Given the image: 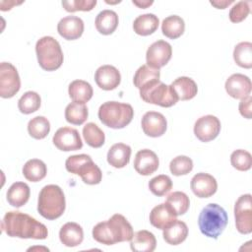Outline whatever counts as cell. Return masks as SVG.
Wrapping results in <instances>:
<instances>
[{
	"mask_svg": "<svg viewBox=\"0 0 252 252\" xmlns=\"http://www.w3.org/2000/svg\"><path fill=\"white\" fill-rule=\"evenodd\" d=\"M1 229L11 237L45 239L48 235V230L43 223L19 211L5 214L1 222Z\"/></svg>",
	"mask_w": 252,
	"mask_h": 252,
	"instance_id": "6da1fadb",
	"label": "cell"
},
{
	"mask_svg": "<svg viewBox=\"0 0 252 252\" xmlns=\"http://www.w3.org/2000/svg\"><path fill=\"white\" fill-rule=\"evenodd\" d=\"M134 234L133 227L126 218L120 214L113 215L106 221L98 222L93 228V237L104 245L130 241Z\"/></svg>",
	"mask_w": 252,
	"mask_h": 252,
	"instance_id": "7a4b0ae2",
	"label": "cell"
},
{
	"mask_svg": "<svg viewBox=\"0 0 252 252\" xmlns=\"http://www.w3.org/2000/svg\"><path fill=\"white\" fill-rule=\"evenodd\" d=\"M228 221L225 210L218 204L211 203L204 207L198 218L200 231L207 237L218 239Z\"/></svg>",
	"mask_w": 252,
	"mask_h": 252,
	"instance_id": "3957f363",
	"label": "cell"
},
{
	"mask_svg": "<svg viewBox=\"0 0 252 252\" xmlns=\"http://www.w3.org/2000/svg\"><path fill=\"white\" fill-rule=\"evenodd\" d=\"M66 202L63 190L55 184L44 186L38 195L37 211L44 219L56 220L65 211Z\"/></svg>",
	"mask_w": 252,
	"mask_h": 252,
	"instance_id": "277c9868",
	"label": "cell"
},
{
	"mask_svg": "<svg viewBox=\"0 0 252 252\" xmlns=\"http://www.w3.org/2000/svg\"><path fill=\"white\" fill-rule=\"evenodd\" d=\"M97 114L105 126L112 129H122L132 121L134 110L128 103L106 101L99 106Z\"/></svg>",
	"mask_w": 252,
	"mask_h": 252,
	"instance_id": "5b68a950",
	"label": "cell"
},
{
	"mask_svg": "<svg viewBox=\"0 0 252 252\" xmlns=\"http://www.w3.org/2000/svg\"><path fill=\"white\" fill-rule=\"evenodd\" d=\"M35 52L39 66L45 71H55L63 63L61 46L52 36L39 38L35 44Z\"/></svg>",
	"mask_w": 252,
	"mask_h": 252,
	"instance_id": "8992f818",
	"label": "cell"
},
{
	"mask_svg": "<svg viewBox=\"0 0 252 252\" xmlns=\"http://www.w3.org/2000/svg\"><path fill=\"white\" fill-rule=\"evenodd\" d=\"M65 166L67 171L80 175L86 184L95 185L101 181L102 172L89 155L71 156L66 159Z\"/></svg>",
	"mask_w": 252,
	"mask_h": 252,
	"instance_id": "52a82bcc",
	"label": "cell"
},
{
	"mask_svg": "<svg viewBox=\"0 0 252 252\" xmlns=\"http://www.w3.org/2000/svg\"><path fill=\"white\" fill-rule=\"evenodd\" d=\"M140 96L144 101L161 107H170L179 100L172 87L160 81L140 90Z\"/></svg>",
	"mask_w": 252,
	"mask_h": 252,
	"instance_id": "ba28073f",
	"label": "cell"
},
{
	"mask_svg": "<svg viewBox=\"0 0 252 252\" xmlns=\"http://www.w3.org/2000/svg\"><path fill=\"white\" fill-rule=\"evenodd\" d=\"M21 88V80L16 67L9 62L0 64V96L13 97Z\"/></svg>",
	"mask_w": 252,
	"mask_h": 252,
	"instance_id": "9c48e42d",
	"label": "cell"
},
{
	"mask_svg": "<svg viewBox=\"0 0 252 252\" xmlns=\"http://www.w3.org/2000/svg\"><path fill=\"white\" fill-rule=\"evenodd\" d=\"M235 225L238 232L249 234L252 232V202L251 195H241L234 205Z\"/></svg>",
	"mask_w": 252,
	"mask_h": 252,
	"instance_id": "30bf717a",
	"label": "cell"
},
{
	"mask_svg": "<svg viewBox=\"0 0 252 252\" xmlns=\"http://www.w3.org/2000/svg\"><path fill=\"white\" fill-rule=\"evenodd\" d=\"M172 55L171 45L165 40H157L150 45L146 53L147 65L158 69L168 63Z\"/></svg>",
	"mask_w": 252,
	"mask_h": 252,
	"instance_id": "8fae6325",
	"label": "cell"
},
{
	"mask_svg": "<svg viewBox=\"0 0 252 252\" xmlns=\"http://www.w3.org/2000/svg\"><path fill=\"white\" fill-rule=\"evenodd\" d=\"M52 141L58 150L64 152L77 151L83 148V142L78 130L71 127L59 128L55 132Z\"/></svg>",
	"mask_w": 252,
	"mask_h": 252,
	"instance_id": "7c38bea8",
	"label": "cell"
},
{
	"mask_svg": "<svg viewBox=\"0 0 252 252\" xmlns=\"http://www.w3.org/2000/svg\"><path fill=\"white\" fill-rule=\"evenodd\" d=\"M220 131V121L214 115H205L197 119L194 134L201 142H209L218 137Z\"/></svg>",
	"mask_w": 252,
	"mask_h": 252,
	"instance_id": "4fadbf2b",
	"label": "cell"
},
{
	"mask_svg": "<svg viewBox=\"0 0 252 252\" xmlns=\"http://www.w3.org/2000/svg\"><path fill=\"white\" fill-rule=\"evenodd\" d=\"M142 129L144 133L153 138L162 136L167 128V121L163 114L157 111H148L142 118Z\"/></svg>",
	"mask_w": 252,
	"mask_h": 252,
	"instance_id": "5bb4252c",
	"label": "cell"
},
{
	"mask_svg": "<svg viewBox=\"0 0 252 252\" xmlns=\"http://www.w3.org/2000/svg\"><path fill=\"white\" fill-rule=\"evenodd\" d=\"M190 187L197 197L209 198L217 192L218 183L213 175L205 172H199L192 177Z\"/></svg>",
	"mask_w": 252,
	"mask_h": 252,
	"instance_id": "9a60e30c",
	"label": "cell"
},
{
	"mask_svg": "<svg viewBox=\"0 0 252 252\" xmlns=\"http://www.w3.org/2000/svg\"><path fill=\"white\" fill-rule=\"evenodd\" d=\"M225 91L233 98L242 99L251 93V81L243 74H232L225 81Z\"/></svg>",
	"mask_w": 252,
	"mask_h": 252,
	"instance_id": "2e32d148",
	"label": "cell"
},
{
	"mask_svg": "<svg viewBox=\"0 0 252 252\" xmlns=\"http://www.w3.org/2000/svg\"><path fill=\"white\" fill-rule=\"evenodd\" d=\"M94 81L100 89L111 91L119 86L121 75L118 69L114 66L102 65L96 69L94 73Z\"/></svg>",
	"mask_w": 252,
	"mask_h": 252,
	"instance_id": "e0dca14e",
	"label": "cell"
},
{
	"mask_svg": "<svg viewBox=\"0 0 252 252\" xmlns=\"http://www.w3.org/2000/svg\"><path fill=\"white\" fill-rule=\"evenodd\" d=\"M159 160L157 154L149 149L139 151L134 159L135 170L144 176L151 175L158 168Z\"/></svg>",
	"mask_w": 252,
	"mask_h": 252,
	"instance_id": "ac0fdd59",
	"label": "cell"
},
{
	"mask_svg": "<svg viewBox=\"0 0 252 252\" xmlns=\"http://www.w3.org/2000/svg\"><path fill=\"white\" fill-rule=\"evenodd\" d=\"M57 32L67 40L77 39L83 34L84 22L77 16L64 17L57 25Z\"/></svg>",
	"mask_w": 252,
	"mask_h": 252,
	"instance_id": "d6986e66",
	"label": "cell"
},
{
	"mask_svg": "<svg viewBox=\"0 0 252 252\" xmlns=\"http://www.w3.org/2000/svg\"><path fill=\"white\" fill-rule=\"evenodd\" d=\"M176 217V214L171 210V208L166 203H162L156 206L151 211L150 222L153 226L158 229H163L174 221Z\"/></svg>",
	"mask_w": 252,
	"mask_h": 252,
	"instance_id": "ffe728a7",
	"label": "cell"
},
{
	"mask_svg": "<svg viewBox=\"0 0 252 252\" xmlns=\"http://www.w3.org/2000/svg\"><path fill=\"white\" fill-rule=\"evenodd\" d=\"M59 238L62 244L67 247H75L80 245L84 239V231L82 226L73 221L66 222L59 231Z\"/></svg>",
	"mask_w": 252,
	"mask_h": 252,
	"instance_id": "44dd1931",
	"label": "cell"
},
{
	"mask_svg": "<svg viewBox=\"0 0 252 252\" xmlns=\"http://www.w3.org/2000/svg\"><path fill=\"white\" fill-rule=\"evenodd\" d=\"M131 148L123 143H117L110 147L107 153V162L115 168L126 166L130 160Z\"/></svg>",
	"mask_w": 252,
	"mask_h": 252,
	"instance_id": "7402d4cb",
	"label": "cell"
},
{
	"mask_svg": "<svg viewBox=\"0 0 252 252\" xmlns=\"http://www.w3.org/2000/svg\"><path fill=\"white\" fill-rule=\"evenodd\" d=\"M156 246L155 235L146 229L135 232L130 240V247L134 252H153Z\"/></svg>",
	"mask_w": 252,
	"mask_h": 252,
	"instance_id": "603a6c76",
	"label": "cell"
},
{
	"mask_svg": "<svg viewBox=\"0 0 252 252\" xmlns=\"http://www.w3.org/2000/svg\"><path fill=\"white\" fill-rule=\"evenodd\" d=\"M162 230L163 239L170 245H178L182 243L188 235L187 224L184 221L178 220L172 221Z\"/></svg>",
	"mask_w": 252,
	"mask_h": 252,
	"instance_id": "cb8c5ba5",
	"label": "cell"
},
{
	"mask_svg": "<svg viewBox=\"0 0 252 252\" xmlns=\"http://www.w3.org/2000/svg\"><path fill=\"white\" fill-rule=\"evenodd\" d=\"M159 77L160 73L158 69H154L148 65H142L136 71L133 83L140 91L159 82Z\"/></svg>",
	"mask_w": 252,
	"mask_h": 252,
	"instance_id": "d4e9b609",
	"label": "cell"
},
{
	"mask_svg": "<svg viewBox=\"0 0 252 252\" xmlns=\"http://www.w3.org/2000/svg\"><path fill=\"white\" fill-rule=\"evenodd\" d=\"M30 194L31 190L27 183L15 182L7 191V201L12 207L21 208L29 201Z\"/></svg>",
	"mask_w": 252,
	"mask_h": 252,
	"instance_id": "484cf974",
	"label": "cell"
},
{
	"mask_svg": "<svg viewBox=\"0 0 252 252\" xmlns=\"http://www.w3.org/2000/svg\"><path fill=\"white\" fill-rule=\"evenodd\" d=\"M170 86L180 100L192 99L198 92L197 84L189 77H179L174 80Z\"/></svg>",
	"mask_w": 252,
	"mask_h": 252,
	"instance_id": "4316f807",
	"label": "cell"
},
{
	"mask_svg": "<svg viewBox=\"0 0 252 252\" xmlns=\"http://www.w3.org/2000/svg\"><path fill=\"white\" fill-rule=\"evenodd\" d=\"M95 28L101 34H111L118 26V15L112 10H103L95 17Z\"/></svg>",
	"mask_w": 252,
	"mask_h": 252,
	"instance_id": "83f0119b",
	"label": "cell"
},
{
	"mask_svg": "<svg viewBox=\"0 0 252 252\" xmlns=\"http://www.w3.org/2000/svg\"><path fill=\"white\" fill-rule=\"evenodd\" d=\"M68 93L73 101L85 104L92 98L94 91L88 82L84 80H75L69 85Z\"/></svg>",
	"mask_w": 252,
	"mask_h": 252,
	"instance_id": "f1b7e54d",
	"label": "cell"
},
{
	"mask_svg": "<svg viewBox=\"0 0 252 252\" xmlns=\"http://www.w3.org/2000/svg\"><path fill=\"white\" fill-rule=\"evenodd\" d=\"M158 24L159 21L156 15L151 13L143 14L134 20L133 30L137 34L146 36L154 33L157 31Z\"/></svg>",
	"mask_w": 252,
	"mask_h": 252,
	"instance_id": "f546056e",
	"label": "cell"
},
{
	"mask_svg": "<svg viewBox=\"0 0 252 252\" xmlns=\"http://www.w3.org/2000/svg\"><path fill=\"white\" fill-rule=\"evenodd\" d=\"M185 30L184 20L177 16L171 15L166 17L161 24V32L162 33L171 39H176L181 36Z\"/></svg>",
	"mask_w": 252,
	"mask_h": 252,
	"instance_id": "4dcf8cb0",
	"label": "cell"
},
{
	"mask_svg": "<svg viewBox=\"0 0 252 252\" xmlns=\"http://www.w3.org/2000/svg\"><path fill=\"white\" fill-rule=\"evenodd\" d=\"M47 173L45 163L37 158L28 160L23 166V174L25 178L31 182H38L42 180Z\"/></svg>",
	"mask_w": 252,
	"mask_h": 252,
	"instance_id": "1f68e13d",
	"label": "cell"
},
{
	"mask_svg": "<svg viewBox=\"0 0 252 252\" xmlns=\"http://www.w3.org/2000/svg\"><path fill=\"white\" fill-rule=\"evenodd\" d=\"M88 107L83 103L71 102L65 108L66 121L73 125H82L88 119Z\"/></svg>",
	"mask_w": 252,
	"mask_h": 252,
	"instance_id": "d6a6232c",
	"label": "cell"
},
{
	"mask_svg": "<svg viewBox=\"0 0 252 252\" xmlns=\"http://www.w3.org/2000/svg\"><path fill=\"white\" fill-rule=\"evenodd\" d=\"M233 59L238 66L250 69L252 67V43L242 41L236 44L233 50Z\"/></svg>",
	"mask_w": 252,
	"mask_h": 252,
	"instance_id": "836d02e7",
	"label": "cell"
},
{
	"mask_svg": "<svg viewBox=\"0 0 252 252\" xmlns=\"http://www.w3.org/2000/svg\"><path fill=\"white\" fill-rule=\"evenodd\" d=\"M83 136L87 144L92 148H100L105 141L103 131L93 122H89L84 126Z\"/></svg>",
	"mask_w": 252,
	"mask_h": 252,
	"instance_id": "e575fe53",
	"label": "cell"
},
{
	"mask_svg": "<svg viewBox=\"0 0 252 252\" xmlns=\"http://www.w3.org/2000/svg\"><path fill=\"white\" fill-rule=\"evenodd\" d=\"M50 131V123L44 116H35L28 123V132L33 139L45 138Z\"/></svg>",
	"mask_w": 252,
	"mask_h": 252,
	"instance_id": "d590c367",
	"label": "cell"
},
{
	"mask_svg": "<svg viewBox=\"0 0 252 252\" xmlns=\"http://www.w3.org/2000/svg\"><path fill=\"white\" fill-rule=\"evenodd\" d=\"M165 203L171 208V210L176 214V216L184 215L190 206V200L189 197L184 193L180 191H175L170 193Z\"/></svg>",
	"mask_w": 252,
	"mask_h": 252,
	"instance_id": "8d00e7d4",
	"label": "cell"
},
{
	"mask_svg": "<svg viewBox=\"0 0 252 252\" xmlns=\"http://www.w3.org/2000/svg\"><path fill=\"white\" fill-rule=\"evenodd\" d=\"M41 98L35 92H26L18 101L19 110L24 114H31L40 107Z\"/></svg>",
	"mask_w": 252,
	"mask_h": 252,
	"instance_id": "74e56055",
	"label": "cell"
},
{
	"mask_svg": "<svg viewBox=\"0 0 252 252\" xmlns=\"http://www.w3.org/2000/svg\"><path fill=\"white\" fill-rule=\"evenodd\" d=\"M172 188V181L168 175L160 174L149 181V189L150 191L158 196L161 197L167 194Z\"/></svg>",
	"mask_w": 252,
	"mask_h": 252,
	"instance_id": "f35d334b",
	"label": "cell"
},
{
	"mask_svg": "<svg viewBox=\"0 0 252 252\" xmlns=\"http://www.w3.org/2000/svg\"><path fill=\"white\" fill-rule=\"evenodd\" d=\"M231 165L239 171H246L251 168L252 157L251 154L245 150H236L230 156Z\"/></svg>",
	"mask_w": 252,
	"mask_h": 252,
	"instance_id": "ab89813d",
	"label": "cell"
},
{
	"mask_svg": "<svg viewBox=\"0 0 252 252\" xmlns=\"http://www.w3.org/2000/svg\"><path fill=\"white\" fill-rule=\"evenodd\" d=\"M169 169L175 176L185 175L193 169V161L186 156H177L170 161Z\"/></svg>",
	"mask_w": 252,
	"mask_h": 252,
	"instance_id": "60d3db41",
	"label": "cell"
},
{
	"mask_svg": "<svg viewBox=\"0 0 252 252\" xmlns=\"http://www.w3.org/2000/svg\"><path fill=\"white\" fill-rule=\"evenodd\" d=\"M250 13V2L239 1L235 3L229 11V20L232 23H240L247 18Z\"/></svg>",
	"mask_w": 252,
	"mask_h": 252,
	"instance_id": "b9f144b4",
	"label": "cell"
},
{
	"mask_svg": "<svg viewBox=\"0 0 252 252\" xmlns=\"http://www.w3.org/2000/svg\"><path fill=\"white\" fill-rule=\"evenodd\" d=\"M96 5V0H71L62 1V6L67 12L91 11Z\"/></svg>",
	"mask_w": 252,
	"mask_h": 252,
	"instance_id": "7bdbcfd3",
	"label": "cell"
},
{
	"mask_svg": "<svg viewBox=\"0 0 252 252\" xmlns=\"http://www.w3.org/2000/svg\"><path fill=\"white\" fill-rule=\"evenodd\" d=\"M251 103H252V96L248 95L244 98L241 99V101L239 102V112L240 114L247 118V119H251L252 117V110H251Z\"/></svg>",
	"mask_w": 252,
	"mask_h": 252,
	"instance_id": "ee69618b",
	"label": "cell"
},
{
	"mask_svg": "<svg viewBox=\"0 0 252 252\" xmlns=\"http://www.w3.org/2000/svg\"><path fill=\"white\" fill-rule=\"evenodd\" d=\"M210 3L217 9H225L227 6L233 3V0H213Z\"/></svg>",
	"mask_w": 252,
	"mask_h": 252,
	"instance_id": "f6af8a7d",
	"label": "cell"
},
{
	"mask_svg": "<svg viewBox=\"0 0 252 252\" xmlns=\"http://www.w3.org/2000/svg\"><path fill=\"white\" fill-rule=\"evenodd\" d=\"M22 2H16V1H1L0 5H1V10L2 11H7L10 10L14 5H18L21 4Z\"/></svg>",
	"mask_w": 252,
	"mask_h": 252,
	"instance_id": "bcb514c9",
	"label": "cell"
},
{
	"mask_svg": "<svg viewBox=\"0 0 252 252\" xmlns=\"http://www.w3.org/2000/svg\"><path fill=\"white\" fill-rule=\"evenodd\" d=\"M132 3H133L134 5H136V6H138L139 8L146 9V8H148L149 6H151V5L154 3V1H148V0H143V1H141V0H133Z\"/></svg>",
	"mask_w": 252,
	"mask_h": 252,
	"instance_id": "7dc6e473",
	"label": "cell"
}]
</instances>
